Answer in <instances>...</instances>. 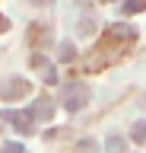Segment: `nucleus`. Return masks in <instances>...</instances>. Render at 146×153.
<instances>
[{
    "label": "nucleus",
    "instance_id": "nucleus-1",
    "mask_svg": "<svg viewBox=\"0 0 146 153\" xmlns=\"http://www.w3.org/2000/svg\"><path fill=\"white\" fill-rule=\"evenodd\" d=\"M60 102H64V108H70V112H79V108L89 102V86L79 83V80L67 83V86H64V93H60Z\"/></svg>",
    "mask_w": 146,
    "mask_h": 153
},
{
    "label": "nucleus",
    "instance_id": "nucleus-2",
    "mask_svg": "<svg viewBox=\"0 0 146 153\" xmlns=\"http://www.w3.org/2000/svg\"><path fill=\"white\" fill-rule=\"evenodd\" d=\"M22 96H29V80L26 76H10L0 83V102H16Z\"/></svg>",
    "mask_w": 146,
    "mask_h": 153
},
{
    "label": "nucleus",
    "instance_id": "nucleus-3",
    "mask_svg": "<svg viewBox=\"0 0 146 153\" xmlns=\"http://www.w3.org/2000/svg\"><path fill=\"white\" fill-rule=\"evenodd\" d=\"M29 64H32V70H38V76L45 83H57V67H54V61H51L48 54L35 51V54L29 57Z\"/></svg>",
    "mask_w": 146,
    "mask_h": 153
},
{
    "label": "nucleus",
    "instance_id": "nucleus-4",
    "mask_svg": "<svg viewBox=\"0 0 146 153\" xmlns=\"http://www.w3.org/2000/svg\"><path fill=\"white\" fill-rule=\"evenodd\" d=\"M3 118H7V121H10L19 134H32V131H35V128H32V124H35V118H32L29 108H13V112H3Z\"/></svg>",
    "mask_w": 146,
    "mask_h": 153
},
{
    "label": "nucleus",
    "instance_id": "nucleus-5",
    "mask_svg": "<svg viewBox=\"0 0 146 153\" xmlns=\"http://www.w3.org/2000/svg\"><path fill=\"white\" fill-rule=\"evenodd\" d=\"M29 112H32L35 121H51V118H54V102H51V99H35Z\"/></svg>",
    "mask_w": 146,
    "mask_h": 153
},
{
    "label": "nucleus",
    "instance_id": "nucleus-6",
    "mask_svg": "<svg viewBox=\"0 0 146 153\" xmlns=\"http://www.w3.org/2000/svg\"><path fill=\"white\" fill-rule=\"evenodd\" d=\"M48 38H51V29L45 26V22H35V26H29V45H32V48H41Z\"/></svg>",
    "mask_w": 146,
    "mask_h": 153
},
{
    "label": "nucleus",
    "instance_id": "nucleus-7",
    "mask_svg": "<svg viewBox=\"0 0 146 153\" xmlns=\"http://www.w3.org/2000/svg\"><path fill=\"white\" fill-rule=\"evenodd\" d=\"M130 137H134L136 143H143V147H146V121H136L134 128H130Z\"/></svg>",
    "mask_w": 146,
    "mask_h": 153
},
{
    "label": "nucleus",
    "instance_id": "nucleus-8",
    "mask_svg": "<svg viewBox=\"0 0 146 153\" xmlns=\"http://www.w3.org/2000/svg\"><path fill=\"white\" fill-rule=\"evenodd\" d=\"M60 61H64V64H70V61H76V48L70 45V42H64V45H60Z\"/></svg>",
    "mask_w": 146,
    "mask_h": 153
},
{
    "label": "nucleus",
    "instance_id": "nucleus-9",
    "mask_svg": "<svg viewBox=\"0 0 146 153\" xmlns=\"http://www.w3.org/2000/svg\"><path fill=\"white\" fill-rule=\"evenodd\" d=\"M0 153H29V150H26V147H22V143H3V147H0Z\"/></svg>",
    "mask_w": 146,
    "mask_h": 153
},
{
    "label": "nucleus",
    "instance_id": "nucleus-10",
    "mask_svg": "<svg viewBox=\"0 0 146 153\" xmlns=\"http://www.w3.org/2000/svg\"><path fill=\"white\" fill-rule=\"evenodd\" d=\"M105 147H108L111 153H121V150H124V140H121V137H108V143H105Z\"/></svg>",
    "mask_w": 146,
    "mask_h": 153
},
{
    "label": "nucleus",
    "instance_id": "nucleus-11",
    "mask_svg": "<svg viewBox=\"0 0 146 153\" xmlns=\"http://www.w3.org/2000/svg\"><path fill=\"white\" fill-rule=\"evenodd\" d=\"M79 35H89V32H92V29H95V22H92V19H83V22H79Z\"/></svg>",
    "mask_w": 146,
    "mask_h": 153
},
{
    "label": "nucleus",
    "instance_id": "nucleus-12",
    "mask_svg": "<svg viewBox=\"0 0 146 153\" xmlns=\"http://www.w3.org/2000/svg\"><path fill=\"white\" fill-rule=\"evenodd\" d=\"M124 13H140V10H146V3H124Z\"/></svg>",
    "mask_w": 146,
    "mask_h": 153
},
{
    "label": "nucleus",
    "instance_id": "nucleus-13",
    "mask_svg": "<svg viewBox=\"0 0 146 153\" xmlns=\"http://www.w3.org/2000/svg\"><path fill=\"white\" fill-rule=\"evenodd\" d=\"M3 29H7V19H3V16H0V32H3Z\"/></svg>",
    "mask_w": 146,
    "mask_h": 153
}]
</instances>
